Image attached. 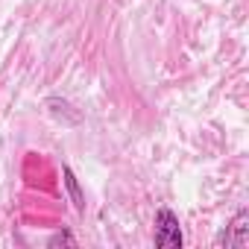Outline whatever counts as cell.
<instances>
[{
    "label": "cell",
    "instance_id": "obj_4",
    "mask_svg": "<svg viewBox=\"0 0 249 249\" xmlns=\"http://www.w3.org/2000/svg\"><path fill=\"white\" fill-rule=\"evenodd\" d=\"M62 179H65V188H68V196H71L73 208H76V211H82V208H85V196H82L79 182H76V176H73V170H71L68 164L62 167Z\"/></svg>",
    "mask_w": 249,
    "mask_h": 249
},
{
    "label": "cell",
    "instance_id": "obj_3",
    "mask_svg": "<svg viewBox=\"0 0 249 249\" xmlns=\"http://www.w3.org/2000/svg\"><path fill=\"white\" fill-rule=\"evenodd\" d=\"M47 108H50V114L56 117V120H62L65 126H76V123L82 120V114L68 103V100H59V97H50L47 100Z\"/></svg>",
    "mask_w": 249,
    "mask_h": 249
},
{
    "label": "cell",
    "instance_id": "obj_1",
    "mask_svg": "<svg viewBox=\"0 0 249 249\" xmlns=\"http://www.w3.org/2000/svg\"><path fill=\"white\" fill-rule=\"evenodd\" d=\"M153 243H156L159 249H182V243H185L182 226H179V217H176L170 208H159V211H156Z\"/></svg>",
    "mask_w": 249,
    "mask_h": 249
},
{
    "label": "cell",
    "instance_id": "obj_5",
    "mask_svg": "<svg viewBox=\"0 0 249 249\" xmlns=\"http://www.w3.org/2000/svg\"><path fill=\"white\" fill-rule=\"evenodd\" d=\"M47 246H50V249H53V246H76V237H73L68 229H62V231H56V234L47 237Z\"/></svg>",
    "mask_w": 249,
    "mask_h": 249
},
{
    "label": "cell",
    "instance_id": "obj_2",
    "mask_svg": "<svg viewBox=\"0 0 249 249\" xmlns=\"http://www.w3.org/2000/svg\"><path fill=\"white\" fill-rule=\"evenodd\" d=\"M214 243L217 246H226V249H246L249 246V211L240 208L237 217L217 234Z\"/></svg>",
    "mask_w": 249,
    "mask_h": 249
}]
</instances>
